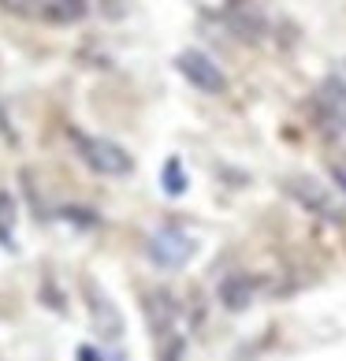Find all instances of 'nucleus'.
Here are the masks:
<instances>
[{"instance_id": "7", "label": "nucleus", "mask_w": 346, "mask_h": 361, "mask_svg": "<svg viewBox=\"0 0 346 361\" xmlns=\"http://www.w3.org/2000/svg\"><path fill=\"white\" fill-rule=\"evenodd\" d=\"M220 298H223V305H246L249 302V279H223V287H220Z\"/></svg>"}, {"instance_id": "11", "label": "nucleus", "mask_w": 346, "mask_h": 361, "mask_svg": "<svg viewBox=\"0 0 346 361\" xmlns=\"http://www.w3.org/2000/svg\"><path fill=\"white\" fill-rule=\"evenodd\" d=\"M78 357H82V361H97V354H93L89 346H82V350H78Z\"/></svg>"}, {"instance_id": "9", "label": "nucleus", "mask_w": 346, "mask_h": 361, "mask_svg": "<svg viewBox=\"0 0 346 361\" xmlns=\"http://www.w3.org/2000/svg\"><path fill=\"white\" fill-rule=\"evenodd\" d=\"M11 220H16L11 197H8V194H0V238H11Z\"/></svg>"}, {"instance_id": "2", "label": "nucleus", "mask_w": 346, "mask_h": 361, "mask_svg": "<svg viewBox=\"0 0 346 361\" xmlns=\"http://www.w3.org/2000/svg\"><path fill=\"white\" fill-rule=\"evenodd\" d=\"M287 194L295 197L305 212H313V216L331 220V224H346V205L328 190L324 183H316L309 176H295V179H287Z\"/></svg>"}, {"instance_id": "1", "label": "nucleus", "mask_w": 346, "mask_h": 361, "mask_svg": "<svg viewBox=\"0 0 346 361\" xmlns=\"http://www.w3.org/2000/svg\"><path fill=\"white\" fill-rule=\"evenodd\" d=\"M71 138H75V149L78 157L86 160V164L97 171V176H130L135 171V160H130V153L123 149V145H116L109 138H93V135H82V130H71Z\"/></svg>"}, {"instance_id": "4", "label": "nucleus", "mask_w": 346, "mask_h": 361, "mask_svg": "<svg viewBox=\"0 0 346 361\" xmlns=\"http://www.w3.org/2000/svg\"><path fill=\"white\" fill-rule=\"evenodd\" d=\"M175 68L183 71L186 82L197 86L202 93H212V97L228 93V75H223V71H220V63H212V60L205 56V52H197V49H186V52H179Z\"/></svg>"}, {"instance_id": "6", "label": "nucleus", "mask_w": 346, "mask_h": 361, "mask_svg": "<svg viewBox=\"0 0 346 361\" xmlns=\"http://www.w3.org/2000/svg\"><path fill=\"white\" fill-rule=\"evenodd\" d=\"M42 16L52 23H78L86 16V0H45Z\"/></svg>"}, {"instance_id": "8", "label": "nucleus", "mask_w": 346, "mask_h": 361, "mask_svg": "<svg viewBox=\"0 0 346 361\" xmlns=\"http://www.w3.org/2000/svg\"><path fill=\"white\" fill-rule=\"evenodd\" d=\"M45 0H0V8L11 11V16H34V11H42Z\"/></svg>"}, {"instance_id": "10", "label": "nucleus", "mask_w": 346, "mask_h": 361, "mask_svg": "<svg viewBox=\"0 0 346 361\" xmlns=\"http://www.w3.org/2000/svg\"><path fill=\"white\" fill-rule=\"evenodd\" d=\"M331 179H335V186H339V190L346 194V160H331Z\"/></svg>"}, {"instance_id": "5", "label": "nucleus", "mask_w": 346, "mask_h": 361, "mask_svg": "<svg viewBox=\"0 0 346 361\" xmlns=\"http://www.w3.org/2000/svg\"><path fill=\"white\" fill-rule=\"evenodd\" d=\"M86 290H89V310H93V320L104 328V336H119L123 331V320H119V313H116V305L104 298V294H97V287L93 283H86Z\"/></svg>"}, {"instance_id": "3", "label": "nucleus", "mask_w": 346, "mask_h": 361, "mask_svg": "<svg viewBox=\"0 0 346 361\" xmlns=\"http://www.w3.org/2000/svg\"><path fill=\"white\" fill-rule=\"evenodd\" d=\"M194 250H197L194 235L179 224H164L149 235V257L161 264V269H183V264L194 257Z\"/></svg>"}]
</instances>
